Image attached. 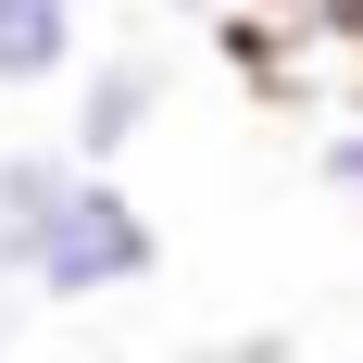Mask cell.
<instances>
[{
    "label": "cell",
    "mask_w": 363,
    "mask_h": 363,
    "mask_svg": "<svg viewBox=\"0 0 363 363\" xmlns=\"http://www.w3.org/2000/svg\"><path fill=\"white\" fill-rule=\"evenodd\" d=\"M150 113H163V63H150V50H101V63L63 75V138L88 150V163H125V150L150 138Z\"/></svg>",
    "instance_id": "obj_2"
},
{
    "label": "cell",
    "mask_w": 363,
    "mask_h": 363,
    "mask_svg": "<svg viewBox=\"0 0 363 363\" xmlns=\"http://www.w3.org/2000/svg\"><path fill=\"white\" fill-rule=\"evenodd\" d=\"M163 276V225L138 213V188H113V163H88V176L63 188V213H50V238H38L26 289L63 301V313H88V301H125Z\"/></svg>",
    "instance_id": "obj_1"
},
{
    "label": "cell",
    "mask_w": 363,
    "mask_h": 363,
    "mask_svg": "<svg viewBox=\"0 0 363 363\" xmlns=\"http://www.w3.org/2000/svg\"><path fill=\"white\" fill-rule=\"evenodd\" d=\"M75 176H88V150H75V138L0 150V276H13V289H26V263H38V238H50V213H63Z\"/></svg>",
    "instance_id": "obj_3"
},
{
    "label": "cell",
    "mask_w": 363,
    "mask_h": 363,
    "mask_svg": "<svg viewBox=\"0 0 363 363\" xmlns=\"http://www.w3.org/2000/svg\"><path fill=\"white\" fill-rule=\"evenodd\" d=\"M88 63V13L75 0H0V101L13 88H63Z\"/></svg>",
    "instance_id": "obj_4"
}]
</instances>
